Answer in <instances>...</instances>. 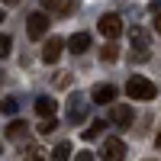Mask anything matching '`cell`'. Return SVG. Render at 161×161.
I'll return each mask as SVG.
<instances>
[{
    "instance_id": "6da1fadb",
    "label": "cell",
    "mask_w": 161,
    "mask_h": 161,
    "mask_svg": "<svg viewBox=\"0 0 161 161\" xmlns=\"http://www.w3.org/2000/svg\"><path fill=\"white\" fill-rule=\"evenodd\" d=\"M126 93L132 100H155L158 97V87H155V80L142 77V74H132L129 84H126Z\"/></svg>"
},
{
    "instance_id": "7a4b0ae2",
    "label": "cell",
    "mask_w": 161,
    "mask_h": 161,
    "mask_svg": "<svg viewBox=\"0 0 161 161\" xmlns=\"http://www.w3.org/2000/svg\"><path fill=\"white\" fill-rule=\"evenodd\" d=\"M97 29L106 39H119V36H123V19H119L116 13H103V16L97 19Z\"/></svg>"
},
{
    "instance_id": "3957f363",
    "label": "cell",
    "mask_w": 161,
    "mask_h": 161,
    "mask_svg": "<svg viewBox=\"0 0 161 161\" xmlns=\"http://www.w3.org/2000/svg\"><path fill=\"white\" fill-rule=\"evenodd\" d=\"M132 119H136V113H132V106H129V103H116L113 110H110V123L119 126V129H129V126H132Z\"/></svg>"
},
{
    "instance_id": "277c9868",
    "label": "cell",
    "mask_w": 161,
    "mask_h": 161,
    "mask_svg": "<svg viewBox=\"0 0 161 161\" xmlns=\"http://www.w3.org/2000/svg\"><path fill=\"white\" fill-rule=\"evenodd\" d=\"M123 158H126L123 139H106L103 142V161H123Z\"/></svg>"
},
{
    "instance_id": "5b68a950",
    "label": "cell",
    "mask_w": 161,
    "mask_h": 161,
    "mask_svg": "<svg viewBox=\"0 0 161 161\" xmlns=\"http://www.w3.org/2000/svg\"><path fill=\"white\" fill-rule=\"evenodd\" d=\"M61 48H64V42H61L58 36H52L48 42L42 45V61H45V64H55V61L61 58Z\"/></svg>"
},
{
    "instance_id": "8992f818",
    "label": "cell",
    "mask_w": 161,
    "mask_h": 161,
    "mask_svg": "<svg viewBox=\"0 0 161 161\" xmlns=\"http://www.w3.org/2000/svg\"><path fill=\"white\" fill-rule=\"evenodd\" d=\"M48 16H45V13H32V16H29V26H26V29H29V36L32 39H42L45 32H48Z\"/></svg>"
},
{
    "instance_id": "52a82bcc",
    "label": "cell",
    "mask_w": 161,
    "mask_h": 161,
    "mask_svg": "<svg viewBox=\"0 0 161 161\" xmlns=\"http://www.w3.org/2000/svg\"><path fill=\"white\" fill-rule=\"evenodd\" d=\"M36 113L42 116V119H55V113H58L55 97H39V100H36Z\"/></svg>"
},
{
    "instance_id": "ba28073f",
    "label": "cell",
    "mask_w": 161,
    "mask_h": 161,
    "mask_svg": "<svg viewBox=\"0 0 161 161\" xmlns=\"http://www.w3.org/2000/svg\"><path fill=\"white\" fill-rule=\"evenodd\" d=\"M113 97H116V87H113V84H97L93 93H90L93 103H113Z\"/></svg>"
},
{
    "instance_id": "9c48e42d",
    "label": "cell",
    "mask_w": 161,
    "mask_h": 161,
    "mask_svg": "<svg viewBox=\"0 0 161 161\" xmlns=\"http://www.w3.org/2000/svg\"><path fill=\"white\" fill-rule=\"evenodd\" d=\"M64 45H68V48L74 52V55H84V52L90 48V36H87V32H74V36H71Z\"/></svg>"
},
{
    "instance_id": "30bf717a",
    "label": "cell",
    "mask_w": 161,
    "mask_h": 161,
    "mask_svg": "<svg viewBox=\"0 0 161 161\" xmlns=\"http://www.w3.org/2000/svg\"><path fill=\"white\" fill-rule=\"evenodd\" d=\"M84 113H87V100H84V97H77V93H74V97L68 100V116H71L74 123H77V119H84Z\"/></svg>"
},
{
    "instance_id": "8fae6325",
    "label": "cell",
    "mask_w": 161,
    "mask_h": 161,
    "mask_svg": "<svg viewBox=\"0 0 161 161\" xmlns=\"http://www.w3.org/2000/svg\"><path fill=\"white\" fill-rule=\"evenodd\" d=\"M129 42L139 48V55H145V48H148V32L145 29H129Z\"/></svg>"
},
{
    "instance_id": "7c38bea8",
    "label": "cell",
    "mask_w": 161,
    "mask_h": 161,
    "mask_svg": "<svg viewBox=\"0 0 161 161\" xmlns=\"http://www.w3.org/2000/svg\"><path fill=\"white\" fill-rule=\"evenodd\" d=\"M71 158V142H58L52 148V161H68Z\"/></svg>"
},
{
    "instance_id": "4fadbf2b",
    "label": "cell",
    "mask_w": 161,
    "mask_h": 161,
    "mask_svg": "<svg viewBox=\"0 0 161 161\" xmlns=\"http://www.w3.org/2000/svg\"><path fill=\"white\" fill-rule=\"evenodd\" d=\"M23 132H26V123H19V119H13V123L7 126V136H10V139H19Z\"/></svg>"
},
{
    "instance_id": "5bb4252c",
    "label": "cell",
    "mask_w": 161,
    "mask_h": 161,
    "mask_svg": "<svg viewBox=\"0 0 161 161\" xmlns=\"http://www.w3.org/2000/svg\"><path fill=\"white\" fill-rule=\"evenodd\" d=\"M55 119H42V123H39V132H42V136H48V132H55Z\"/></svg>"
},
{
    "instance_id": "9a60e30c",
    "label": "cell",
    "mask_w": 161,
    "mask_h": 161,
    "mask_svg": "<svg viewBox=\"0 0 161 161\" xmlns=\"http://www.w3.org/2000/svg\"><path fill=\"white\" fill-rule=\"evenodd\" d=\"M42 10H58V13H64V3H61V0H42Z\"/></svg>"
},
{
    "instance_id": "2e32d148",
    "label": "cell",
    "mask_w": 161,
    "mask_h": 161,
    "mask_svg": "<svg viewBox=\"0 0 161 161\" xmlns=\"http://www.w3.org/2000/svg\"><path fill=\"white\" fill-rule=\"evenodd\" d=\"M10 45H13V39L10 36H0V55H10Z\"/></svg>"
},
{
    "instance_id": "e0dca14e",
    "label": "cell",
    "mask_w": 161,
    "mask_h": 161,
    "mask_svg": "<svg viewBox=\"0 0 161 161\" xmlns=\"http://www.w3.org/2000/svg\"><path fill=\"white\" fill-rule=\"evenodd\" d=\"M116 55H119V48H116V45H103V58H106V61H113Z\"/></svg>"
},
{
    "instance_id": "ac0fdd59",
    "label": "cell",
    "mask_w": 161,
    "mask_h": 161,
    "mask_svg": "<svg viewBox=\"0 0 161 161\" xmlns=\"http://www.w3.org/2000/svg\"><path fill=\"white\" fill-rule=\"evenodd\" d=\"M0 110L3 113H16V100H0Z\"/></svg>"
},
{
    "instance_id": "d6986e66",
    "label": "cell",
    "mask_w": 161,
    "mask_h": 161,
    "mask_svg": "<svg viewBox=\"0 0 161 161\" xmlns=\"http://www.w3.org/2000/svg\"><path fill=\"white\" fill-rule=\"evenodd\" d=\"M100 129H103V123H97V126H90V129L84 132V139H97V136H100Z\"/></svg>"
},
{
    "instance_id": "ffe728a7",
    "label": "cell",
    "mask_w": 161,
    "mask_h": 161,
    "mask_svg": "<svg viewBox=\"0 0 161 161\" xmlns=\"http://www.w3.org/2000/svg\"><path fill=\"white\" fill-rule=\"evenodd\" d=\"M26 161H42V152L39 148H26Z\"/></svg>"
},
{
    "instance_id": "44dd1931",
    "label": "cell",
    "mask_w": 161,
    "mask_h": 161,
    "mask_svg": "<svg viewBox=\"0 0 161 161\" xmlns=\"http://www.w3.org/2000/svg\"><path fill=\"white\" fill-rule=\"evenodd\" d=\"M148 10H152L155 16H158V13H161V0H152V3H148Z\"/></svg>"
},
{
    "instance_id": "7402d4cb",
    "label": "cell",
    "mask_w": 161,
    "mask_h": 161,
    "mask_svg": "<svg viewBox=\"0 0 161 161\" xmlns=\"http://www.w3.org/2000/svg\"><path fill=\"white\" fill-rule=\"evenodd\" d=\"M77 161H93V155H90V152H80V155H77Z\"/></svg>"
},
{
    "instance_id": "603a6c76",
    "label": "cell",
    "mask_w": 161,
    "mask_h": 161,
    "mask_svg": "<svg viewBox=\"0 0 161 161\" xmlns=\"http://www.w3.org/2000/svg\"><path fill=\"white\" fill-rule=\"evenodd\" d=\"M155 32H161V13L155 16Z\"/></svg>"
},
{
    "instance_id": "cb8c5ba5",
    "label": "cell",
    "mask_w": 161,
    "mask_h": 161,
    "mask_svg": "<svg viewBox=\"0 0 161 161\" xmlns=\"http://www.w3.org/2000/svg\"><path fill=\"white\" fill-rule=\"evenodd\" d=\"M0 3H7V7H16V3H19V0H0Z\"/></svg>"
},
{
    "instance_id": "d4e9b609",
    "label": "cell",
    "mask_w": 161,
    "mask_h": 161,
    "mask_svg": "<svg viewBox=\"0 0 161 161\" xmlns=\"http://www.w3.org/2000/svg\"><path fill=\"white\" fill-rule=\"evenodd\" d=\"M155 145H158V148H161V132H158V139H155Z\"/></svg>"
},
{
    "instance_id": "484cf974",
    "label": "cell",
    "mask_w": 161,
    "mask_h": 161,
    "mask_svg": "<svg viewBox=\"0 0 161 161\" xmlns=\"http://www.w3.org/2000/svg\"><path fill=\"white\" fill-rule=\"evenodd\" d=\"M0 19H3V16H0Z\"/></svg>"
}]
</instances>
